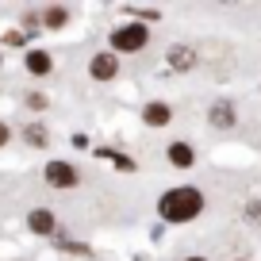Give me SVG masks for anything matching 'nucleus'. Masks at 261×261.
Returning a JSON list of instances; mask_svg holds the SVG:
<instances>
[{
    "label": "nucleus",
    "mask_w": 261,
    "mask_h": 261,
    "mask_svg": "<svg viewBox=\"0 0 261 261\" xmlns=\"http://www.w3.org/2000/svg\"><path fill=\"white\" fill-rule=\"evenodd\" d=\"M165 223H188L196 215L204 212V196L196 192V188H173V192L162 196V204H158Z\"/></svg>",
    "instance_id": "obj_1"
},
{
    "label": "nucleus",
    "mask_w": 261,
    "mask_h": 261,
    "mask_svg": "<svg viewBox=\"0 0 261 261\" xmlns=\"http://www.w3.org/2000/svg\"><path fill=\"white\" fill-rule=\"evenodd\" d=\"M146 42H150L146 23H127V27H115V31H112V46L123 50V54H130V50H142Z\"/></svg>",
    "instance_id": "obj_2"
},
{
    "label": "nucleus",
    "mask_w": 261,
    "mask_h": 261,
    "mask_svg": "<svg viewBox=\"0 0 261 261\" xmlns=\"http://www.w3.org/2000/svg\"><path fill=\"white\" fill-rule=\"evenodd\" d=\"M46 180L54 188H73L77 185V169H73V165H65V162H50L46 165Z\"/></svg>",
    "instance_id": "obj_3"
},
{
    "label": "nucleus",
    "mask_w": 261,
    "mask_h": 261,
    "mask_svg": "<svg viewBox=\"0 0 261 261\" xmlns=\"http://www.w3.org/2000/svg\"><path fill=\"white\" fill-rule=\"evenodd\" d=\"M169 162L177 165V169H188V165L196 162V154H192L188 142H173V146H169Z\"/></svg>",
    "instance_id": "obj_4"
},
{
    "label": "nucleus",
    "mask_w": 261,
    "mask_h": 261,
    "mask_svg": "<svg viewBox=\"0 0 261 261\" xmlns=\"http://www.w3.org/2000/svg\"><path fill=\"white\" fill-rule=\"evenodd\" d=\"M92 77H100V81L115 77V58L112 54H96V58H92Z\"/></svg>",
    "instance_id": "obj_5"
},
{
    "label": "nucleus",
    "mask_w": 261,
    "mask_h": 261,
    "mask_svg": "<svg viewBox=\"0 0 261 261\" xmlns=\"http://www.w3.org/2000/svg\"><path fill=\"white\" fill-rule=\"evenodd\" d=\"M27 223H31V230H35V234H50V230H54V215H50L46 207L31 212V219H27Z\"/></svg>",
    "instance_id": "obj_6"
},
{
    "label": "nucleus",
    "mask_w": 261,
    "mask_h": 261,
    "mask_svg": "<svg viewBox=\"0 0 261 261\" xmlns=\"http://www.w3.org/2000/svg\"><path fill=\"white\" fill-rule=\"evenodd\" d=\"M169 65H173V69H192V65H196V54H192L188 46H173V50H169Z\"/></svg>",
    "instance_id": "obj_7"
},
{
    "label": "nucleus",
    "mask_w": 261,
    "mask_h": 261,
    "mask_svg": "<svg viewBox=\"0 0 261 261\" xmlns=\"http://www.w3.org/2000/svg\"><path fill=\"white\" fill-rule=\"evenodd\" d=\"M142 119H146L150 127H165V123H169V108H165V104H146Z\"/></svg>",
    "instance_id": "obj_8"
},
{
    "label": "nucleus",
    "mask_w": 261,
    "mask_h": 261,
    "mask_svg": "<svg viewBox=\"0 0 261 261\" xmlns=\"http://www.w3.org/2000/svg\"><path fill=\"white\" fill-rule=\"evenodd\" d=\"M27 69H31V73H50V54H42V50H31V54H27Z\"/></svg>",
    "instance_id": "obj_9"
},
{
    "label": "nucleus",
    "mask_w": 261,
    "mask_h": 261,
    "mask_svg": "<svg viewBox=\"0 0 261 261\" xmlns=\"http://www.w3.org/2000/svg\"><path fill=\"white\" fill-rule=\"evenodd\" d=\"M212 123L215 127H234V108L230 104H215L212 108Z\"/></svg>",
    "instance_id": "obj_10"
},
{
    "label": "nucleus",
    "mask_w": 261,
    "mask_h": 261,
    "mask_svg": "<svg viewBox=\"0 0 261 261\" xmlns=\"http://www.w3.org/2000/svg\"><path fill=\"white\" fill-rule=\"evenodd\" d=\"M65 23V8H46V27H62Z\"/></svg>",
    "instance_id": "obj_11"
},
{
    "label": "nucleus",
    "mask_w": 261,
    "mask_h": 261,
    "mask_svg": "<svg viewBox=\"0 0 261 261\" xmlns=\"http://www.w3.org/2000/svg\"><path fill=\"white\" fill-rule=\"evenodd\" d=\"M4 142H8V127H4V123H0V146H4Z\"/></svg>",
    "instance_id": "obj_12"
},
{
    "label": "nucleus",
    "mask_w": 261,
    "mask_h": 261,
    "mask_svg": "<svg viewBox=\"0 0 261 261\" xmlns=\"http://www.w3.org/2000/svg\"><path fill=\"white\" fill-rule=\"evenodd\" d=\"M188 261H204V257H188Z\"/></svg>",
    "instance_id": "obj_13"
}]
</instances>
